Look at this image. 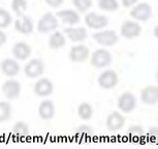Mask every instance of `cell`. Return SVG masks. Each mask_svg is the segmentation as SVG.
Masks as SVG:
<instances>
[{"instance_id": "6da1fadb", "label": "cell", "mask_w": 158, "mask_h": 149, "mask_svg": "<svg viewBox=\"0 0 158 149\" xmlns=\"http://www.w3.org/2000/svg\"><path fill=\"white\" fill-rule=\"evenodd\" d=\"M59 27V20L56 17L55 14L48 11L44 15L40 17V19L38 20L36 29L40 33H49V32H53L57 30Z\"/></svg>"}, {"instance_id": "7a4b0ae2", "label": "cell", "mask_w": 158, "mask_h": 149, "mask_svg": "<svg viewBox=\"0 0 158 149\" xmlns=\"http://www.w3.org/2000/svg\"><path fill=\"white\" fill-rule=\"evenodd\" d=\"M112 62L113 56L111 52L103 48L96 49L90 56V63L95 68L108 67L112 64Z\"/></svg>"}, {"instance_id": "3957f363", "label": "cell", "mask_w": 158, "mask_h": 149, "mask_svg": "<svg viewBox=\"0 0 158 149\" xmlns=\"http://www.w3.org/2000/svg\"><path fill=\"white\" fill-rule=\"evenodd\" d=\"M130 17L138 22H147L153 16V8L148 2H139L131 6Z\"/></svg>"}, {"instance_id": "277c9868", "label": "cell", "mask_w": 158, "mask_h": 149, "mask_svg": "<svg viewBox=\"0 0 158 149\" xmlns=\"http://www.w3.org/2000/svg\"><path fill=\"white\" fill-rule=\"evenodd\" d=\"M93 40L102 47H113L118 43L119 36L117 32L112 29L109 30H98L93 34Z\"/></svg>"}, {"instance_id": "5b68a950", "label": "cell", "mask_w": 158, "mask_h": 149, "mask_svg": "<svg viewBox=\"0 0 158 149\" xmlns=\"http://www.w3.org/2000/svg\"><path fill=\"white\" fill-rule=\"evenodd\" d=\"M84 21L86 26H88L90 29H94V30H101V29L106 28L110 23L109 18L106 16L94 13V11L86 14Z\"/></svg>"}, {"instance_id": "8992f818", "label": "cell", "mask_w": 158, "mask_h": 149, "mask_svg": "<svg viewBox=\"0 0 158 149\" xmlns=\"http://www.w3.org/2000/svg\"><path fill=\"white\" fill-rule=\"evenodd\" d=\"M142 26L135 20H126L122 23L120 28V34L127 40H133L139 37L142 33Z\"/></svg>"}, {"instance_id": "52a82bcc", "label": "cell", "mask_w": 158, "mask_h": 149, "mask_svg": "<svg viewBox=\"0 0 158 149\" xmlns=\"http://www.w3.org/2000/svg\"><path fill=\"white\" fill-rule=\"evenodd\" d=\"M46 70L44 63L41 59L33 58L30 59L24 66V74L29 79H36L43 76Z\"/></svg>"}, {"instance_id": "ba28073f", "label": "cell", "mask_w": 158, "mask_h": 149, "mask_svg": "<svg viewBox=\"0 0 158 149\" xmlns=\"http://www.w3.org/2000/svg\"><path fill=\"white\" fill-rule=\"evenodd\" d=\"M98 86L106 90L115 88L119 83V76L114 70H106L99 74L97 79Z\"/></svg>"}, {"instance_id": "9c48e42d", "label": "cell", "mask_w": 158, "mask_h": 149, "mask_svg": "<svg viewBox=\"0 0 158 149\" xmlns=\"http://www.w3.org/2000/svg\"><path fill=\"white\" fill-rule=\"evenodd\" d=\"M118 109L122 113L129 114L136 108V97L133 93L129 91L123 92L120 96L118 97L117 102Z\"/></svg>"}, {"instance_id": "30bf717a", "label": "cell", "mask_w": 158, "mask_h": 149, "mask_svg": "<svg viewBox=\"0 0 158 149\" xmlns=\"http://www.w3.org/2000/svg\"><path fill=\"white\" fill-rule=\"evenodd\" d=\"M68 57L74 63H83L90 57V50L84 44H77L71 47Z\"/></svg>"}, {"instance_id": "8fae6325", "label": "cell", "mask_w": 158, "mask_h": 149, "mask_svg": "<svg viewBox=\"0 0 158 149\" xmlns=\"http://www.w3.org/2000/svg\"><path fill=\"white\" fill-rule=\"evenodd\" d=\"M54 84L48 78H40L33 85V92L38 97H48L54 92Z\"/></svg>"}, {"instance_id": "7c38bea8", "label": "cell", "mask_w": 158, "mask_h": 149, "mask_svg": "<svg viewBox=\"0 0 158 149\" xmlns=\"http://www.w3.org/2000/svg\"><path fill=\"white\" fill-rule=\"evenodd\" d=\"M2 93L7 100H16L21 95L22 85L15 79H8L2 84Z\"/></svg>"}, {"instance_id": "4fadbf2b", "label": "cell", "mask_w": 158, "mask_h": 149, "mask_svg": "<svg viewBox=\"0 0 158 149\" xmlns=\"http://www.w3.org/2000/svg\"><path fill=\"white\" fill-rule=\"evenodd\" d=\"M126 123V118L124 117V115L120 112L114 111L111 114L108 115L106 120V126L110 132H118V130H122Z\"/></svg>"}, {"instance_id": "5bb4252c", "label": "cell", "mask_w": 158, "mask_h": 149, "mask_svg": "<svg viewBox=\"0 0 158 149\" xmlns=\"http://www.w3.org/2000/svg\"><path fill=\"white\" fill-rule=\"evenodd\" d=\"M63 33L65 34L66 38L71 40L73 43H83L84 40H87L88 32L85 27H73L69 26L64 29Z\"/></svg>"}, {"instance_id": "9a60e30c", "label": "cell", "mask_w": 158, "mask_h": 149, "mask_svg": "<svg viewBox=\"0 0 158 149\" xmlns=\"http://www.w3.org/2000/svg\"><path fill=\"white\" fill-rule=\"evenodd\" d=\"M0 70L4 76L8 77V78H14L20 73L21 66L17 59L5 58L0 62Z\"/></svg>"}, {"instance_id": "2e32d148", "label": "cell", "mask_w": 158, "mask_h": 149, "mask_svg": "<svg viewBox=\"0 0 158 149\" xmlns=\"http://www.w3.org/2000/svg\"><path fill=\"white\" fill-rule=\"evenodd\" d=\"M15 29L21 34H31L34 30V24L32 22L31 18L26 16V15H22L17 18L15 21Z\"/></svg>"}, {"instance_id": "e0dca14e", "label": "cell", "mask_w": 158, "mask_h": 149, "mask_svg": "<svg viewBox=\"0 0 158 149\" xmlns=\"http://www.w3.org/2000/svg\"><path fill=\"white\" fill-rule=\"evenodd\" d=\"M56 17H57L58 20L61 21L62 23L66 24V25H69V26L77 25V24L80 23V21H81V17H80V14L77 13V11L68 10V8L58 11L57 13H56Z\"/></svg>"}, {"instance_id": "ac0fdd59", "label": "cell", "mask_w": 158, "mask_h": 149, "mask_svg": "<svg viewBox=\"0 0 158 149\" xmlns=\"http://www.w3.org/2000/svg\"><path fill=\"white\" fill-rule=\"evenodd\" d=\"M11 53H13V56L17 60L24 61V60H27L31 56L32 49L25 41H18V43H16L13 46Z\"/></svg>"}, {"instance_id": "d6986e66", "label": "cell", "mask_w": 158, "mask_h": 149, "mask_svg": "<svg viewBox=\"0 0 158 149\" xmlns=\"http://www.w3.org/2000/svg\"><path fill=\"white\" fill-rule=\"evenodd\" d=\"M142 102L148 106L155 105L158 103V86L148 85L141 90Z\"/></svg>"}, {"instance_id": "ffe728a7", "label": "cell", "mask_w": 158, "mask_h": 149, "mask_svg": "<svg viewBox=\"0 0 158 149\" xmlns=\"http://www.w3.org/2000/svg\"><path fill=\"white\" fill-rule=\"evenodd\" d=\"M56 113V107L54 103L50 100H43L38 106V115L43 120H51L54 118Z\"/></svg>"}, {"instance_id": "44dd1931", "label": "cell", "mask_w": 158, "mask_h": 149, "mask_svg": "<svg viewBox=\"0 0 158 149\" xmlns=\"http://www.w3.org/2000/svg\"><path fill=\"white\" fill-rule=\"evenodd\" d=\"M49 47L53 50H59L61 48L66 46V36L63 32L55 30L52 32V34L49 37Z\"/></svg>"}, {"instance_id": "7402d4cb", "label": "cell", "mask_w": 158, "mask_h": 149, "mask_svg": "<svg viewBox=\"0 0 158 149\" xmlns=\"http://www.w3.org/2000/svg\"><path fill=\"white\" fill-rule=\"evenodd\" d=\"M77 115L84 121H88L93 117V107L91 104L83 102L77 107Z\"/></svg>"}, {"instance_id": "603a6c76", "label": "cell", "mask_w": 158, "mask_h": 149, "mask_svg": "<svg viewBox=\"0 0 158 149\" xmlns=\"http://www.w3.org/2000/svg\"><path fill=\"white\" fill-rule=\"evenodd\" d=\"M11 132L15 136L20 137V138H24V137H27L29 135V126L27 122L25 121H17L16 123L14 124L13 129H11Z\"/></svg>"}, {"instance_id": "cb8c5ba5", "label": "cell", "mask_w": 158, "mask_h": 149, "mask_svg": "<svg viewBox=\"0 0 158 149\" xmlns=\"http://www.w3.org/2000/svg\"><path fill=\"white\" fill-rule=\"evenodd\" d=\"M13 115V107L8 102L0 100V123L6 122Z\"/></svg>"}, {"instance_id": "d4e9b609", "label": "cell", "mask_w": 158, "mask_h": 149, "mask_svg": "<svg viewBox=\"0 0 158 149\" xmlns=\"http://www.w3.org/2000/svg\"><path fill=\"white\" fill-rule=\"evenodd\" d=\"M98 7L104 11L114 13L119 10L118 0H98Z\"/></svg>"}, {"instance_id": "484cf974", "label": "cell", "mask_w": 158, "mask_h": 149, "mask_svg": "<svg viewBox=\"0 0 158 149\" xmlns=\"http://www.w3.org/2000/svg\"><path fill=\"white\" fill-rule=\"evenodd\" d=\"M11 10L18 17L25 15L28 8V3L26 0H11Z\"/></svg>"}, {"instance_id": "4316f807", "label": "cell", "mask_w": 158, "mask_h": 149, "mask_svg": "<svg viewBox=\"0 0 158 149\" xmlns=\"http://www.w3.org/2000/svg\"><path fill=\"white\" fill-rule=\"evenodd\" d=\"M11 22H13V17L10 11L0 7V29L7 28Z\"/></svg>"}, {"instance_id": "83f0119b", "label": "cell", "mask_w": 158, "mask_h": 149, "mask_svg": "<svg viewBox=\"0 0 158 149\" xmlns=\"http://www.w3.org/2000/svg\"><path fill=\"white\" fill-rule=\"evenodd\" d=\"M73 4L79 13L86 14L92 6V0H73Z\"/></svg>"}, {"instance_id": "f1b7e54d", "label": "cell", "mask_w": 158, "mask_h": 149, "mask_svg": "<svg viewBox=\"0 0 158 149\" xmlns=\"http://www.w3.org/2000/svg\"><path fill=\"white\" fill-rule=\"evenodd\" d=\"M128 136L130 137L131 139H141L143 136H144V129H143L142 126L139 124H135V126H129V129L127 130Z\"/></svg>"}, {"instance_id": "f546056e", "label": "cell", "mask_w": 158, "mask_h": 149, "mask_svg": "<svg viewBox=\"0 0 158 149\" xmlns=\"http://www.w3.org/2000/svg\"><path fill=\"white\" fill-rule=\"evenodd\" d=\"M76 134L77 136L82 137H90L93 135V129L89 126H86V124H82L76 129Z\"/></svg>"}, {"instance_id": "4dcf8cb0", "label": "cell", "mask_w": 158, "mask_h": 149, "mask_svg": "<svg viewBox=\"0 0 158 149\" xmlns=\"http://www.w3.org/2000/svg\"><path fill=\"white\" fill-rule=\"evenodd\" d=\"M147 137L151 142L158 143V127L151 126L147 132Z\"/></svg>"}, {"instance_id": "1f68e13d", "label": "cell", "mask_w": 158, "mask_h": 149, "mask_svg": "<svg viewBox=\"0 0 158 149\" xmlns=\"http://www.w3.org/2000/svg\"><path fill=\"white\" fill-rule=\"evenodd\" d=\"M44 2H46V4H48L51 7L57 8L63 4L64 0H44Z\"/></svg>"}, {"instance_id": "d6a6232c", "label": "cell", "mask_w": 158, "mask_h": 149, "mask_svg": "<svg viewBox=\"0 0 158 149\" xmlns=\"http://www.w3.org/2000/svg\"><path fill=\"white\" fill-rule=\"evenodd\" d=\"M139 0H121V3L124 7H131L135 3H138Z\"/></svg>"}, {"instance_id": "836d02e7", "label": "cell", "mask_w": 158, "mask_h": 149, "mask_svg": "<svg viewBox=\"0 0 158 149\" xmlns=\"http://www.w3.org/2000/svg\"><path fill=\"white\" fill-rule=\"evenodd\" d=\"M7 41V35L6 33L2 30V29H0V47L4 46L5 44H6Z\"/></svg>"}, {"instance_id": "e575fe53", "label": "cell", "mask_w": 158, "mask_h": 149, "mask_svg": "<svg viewBox=\"0 0 158 149\" xmlns=\"http://www.w3.org/2000/svg\"><path fill=\"white\" fill-rule=\"evenodd\" d=\"M153 34H154V36L158 40V24H157L156 26H155V28H154V30H153Z\"/></svg>"}, {"instance_id": "d590c367", "label": "cell", "mask_w": 158, "mask_h": 149, "mask_svg": "<svg viewBox=\"0 0 158 149\" xmlns=\"http://www.w3.org/2000/svg\"><path fill=\"white\" fill-rule=\"evenodd\" d=\"M156 81H157V83H158V70H157V71H156Z\"/></svg>"}]
</instances>
